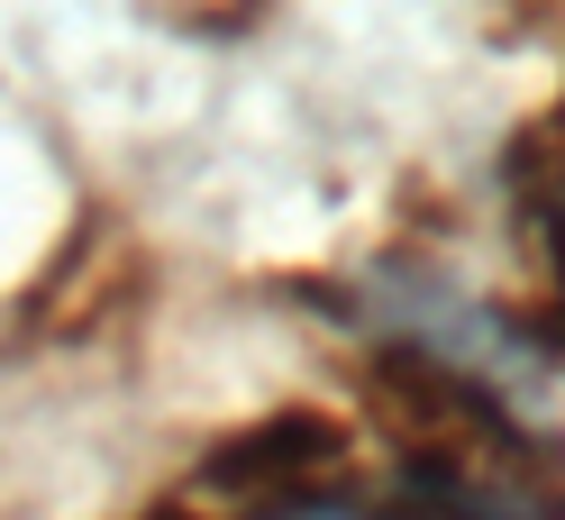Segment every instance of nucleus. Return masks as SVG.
I'll return each instance as SVG.
<instances>
[{"label": "nucleus", "instance_id": "nucleus-1", "mask_svg": "<svg viewBox=\"0 0 565 520\" xmlns=\"http://www.w3.org/2000/svg\"><path fill=\"white\" fill-rule=\"evenodd\" d=\"M338 466H347V421L320 402H282V411H265V421H246L210 447L192 466V494L274 520V511L310 502L320 484H338Z\"/></svg>", "mask_w": 565, "mask_h": 520}, {"label": "nucleus", "instance_id": "nucleus-2", "mask_svg": "<svg viewBox=\"0 0 565 520\" xmlns=\"http://www.w3.org/2000/svg\"><path fill=\"white\" fill-rule=\"evenodd\" d=\"M511 183H520V201L529 211H547V201H565V92H556V110H539L520 137H511Z\"/></svg>", "mask_w": 565, "mask_h": 520}, {"label": "nucleus", "instance_id": "nucleus-3", "mask_svg": "<svg viewBox=\"0 0 565 520\" xmlns=\"http://www.w3.org/2000/svg\"><path fill=\"white\" fill-rule=\"evenodd\" d=\"M547 293L529 301V338H547V357H565V201H547Z\"/></svg>", "mask_w": 565, "mask_h": 520}, {"label": "nucleus", "instance_id": "nucleus-4", "mask_svg": "<svg viewBox=\"0 0 565 520\" xmlns=\"http://www.w3.org/2000/svg\"><path fill=\"white\" fill-rule=\"evenodd\" d=\"M137 520H220V511H210V502H147Z\"/></svg>", "mask_w": 565, "mask_h": 520}, {"label": "nucleus", "instance_id": "nucleus-5", "mask_svg": "<svg viewBox=\"0 0 565 520\" xmlns=\"http://www.w3.org/2000/svg\"><path fill=\"white\" fill-rule=\"evenodd\" d=\"M539 10H547V0H520V19H539Z\"/></svg>", "mask_w": 565, "mask_h": 520}]
</instances>
